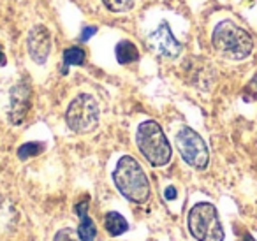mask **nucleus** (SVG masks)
Listing matches in <instances>:
<instances>
[{
  "mask_svg": "<svg viewBox=\"0 0 257 241\" xmlns=\"http://www.w3.org/2000/svg\"><path fill=\"white\" fill-rule=\"evenodd\" d=\"M136 145L145 155V159L154 167H162L171 160V145L162 127L155 120H147L140 124L136 131Z\"/></svg>",
  "mask_w": 257,
  "mask_h": 241,
  "instance_id": "7ed1b4c3",
  "label": "nucleus"
},
{
  "mask_svg": "<svg viewBox=\"0 0 257 241\" xmlns=\"http://www.w3.org/2000/svg\"><path fill=\"white\" fill-rule=\"evenodd\" d=\"M148 46H150V50H154L155 53L164 58H176L182 53V43H178L175 39L171 29H169V25L166 22H162L157 27V30H154L150 34Z\"/></svg>",
  "mask_w": 257,
  "mask_h": 241,
  "instance_id": "0eeeda50",
  "label": "nucleus"
},
{
  "mask_svg": "<svg viewBox=\"0 0 257 241\" xmlns=\"http://www.w3.org/2000/svg\"><path fill=\"white\" fill-rule=\"evenodd\" d=\"M76 213L79 215V225H78V236L81 241H93L97 236V227L93 220L88 215V199L76 204Z\"/></svg>",
  "mask_w": 257,
  "mask_h": 241,
  "instance_id": "9d476101",
  "label": "nucleus"
},
{
  "mask_svg": "<svg viewBox=\"0 0 257 241\" xmlns=\"http://www.w3.org/2000/svg\"><path fill=\"white\" fill-rule=\"evenodd\" d=\"M44 152V143H37V141H32V143H27V145H22L18 148V157L22 160L25 159H30V157H36L39 153Z\"/></svg>",
  "mask_w": 257,
  "mask_h": 241,
  "instance_id": "4468645a",
  "label": "nucleus"
},
{
  "mask_svg": "<svg viewBox=\"0 0 257 241\" xmlns=\"http://www.w3.org/2000/svg\"><path fill=\"white\" fill-rule=\"evenodd\" d=\"M64 64L67 65H83L85 64V50L78 46L67 48L64 51Z\"/></svg>",
  "mask_w": 257,
  "mask_h": 241,
  "instance_id": "ddd939ff",
  "label": "nucleus"
},
{
  "mask_svg": "<svg viewBox=\"0 0 257 241\" xmlns=\"http://www.w3.org/2000/svg\"><path fill=\"white\" fill-rule=\"evenodd\" d=\"M114 53H116V60L120 62L121 65L134 64V62L140 60V51H138V48L134 46L131 41H120V43L116 44Z\"/></svg>",
  "mask_w": 257,
  "mask_h": 241,
  "instance_id": "f8f14e48",
  "label": "nucleus"
},
{
  "mask_svg": "<svg viewBox=\"0 0 257 241\" xmlns=\"http://www.w3.org/2000/svg\"><path fill=\"white\" fill-rule=\"evenodd\" d=\"M239 241H255V239H253V236H252V234L245 232V234H243V236H241V239H239Z\"/></svg>",
  "mask_w": 257,
  "mask_h": 241,
  "instance_id": "aec40b11",
  "label": "nucleus"
},
{
  "mask_svg": "<svg viewBox=\"0 0 257 241\" xmlns=\"http://www.w3.org/2000/svg\"><path fill=\"white\" fill-rule=\"evenodd\" d=\"M136 0H102V4L109 9L111 13H127L134 8Z\"/></svg>",
  "mask_w": 257,
  "mask_h": 241,
  "instance_id": "2eb2a0df",
  "label": "nucleus"
},
{
  "mask_svg": "<svg viewBox=\"0 0 257 241\" xmlns=\"http://www.w3.org/2000/svg\"><path fill=\"white\" fill-rule=\"evenodd\" d=\"M104 227H106L109 236H120L128 229V223L125 216L120 215L118 211H109L104 216Z\"/></svg>",
  "mask_w": 257,
  "mask_h": 241,
  "instance_id": "9b49d317",
  "label": "nucleus"
},
{
  "mask_svg": "<svg viewBox=\"0 0 257 241\" xmlns=\"http://www.w3.org/2000/svg\"><path fill=\"white\" fill-rule=\"evenodd\" d=\"M176 148L182 159L194 169H206L210 162V152L204 139L194 129L182 127L176 134Z\"/></svg>",
  "mask_w": 257,
  "mask_h": 241,
  "instance_id": "423d86ee",
  "label": "nucleus"
},
{
  "mask_svg": "<svg viewBox=\"0 0 257 241\" xmlns=\"http://www.w3.org/2000/svg\"><path fill=\"white\" fill-rule=\"evenodd\" d=\"M213 48L229 60H243L253 50V39L245 29L232 22H220L211 34Z\"/></svg>",
  "mask_w": 257,
  "mask_h": 241,
  "instance_id": "f03ea898",
  "label": "nucleus"
},
{
  "mask_svg": "<svg viewBox=\"0 0 257 241\" xmlns=\"http://www.w3.org/2000/svg\"><path fill=\"white\" fill-rule=\"evenodd\" d=\"M189 230L197 241H224V227L217 208L210 202H197L187 216Z\"/></svg>",
  "mask_w": 257,
  "mask_h": 241,
  "instance_id": "20e7f679",
  "label": "nucleus"
},
{
  "mask_svg": "<svg viewBox=\"0 0 257 241\" xmlns=\"http://www.w3.org/2000/svg\"><path fill=\"white\" fill-rule=\"evenodd\" d=\"M164 197L166 199H176V190H175V187H169V188H166V192H164Z\"/></svg>",
  "mask_w": 257,
  "mask_h": 241,
  "instance_id": "a211bd4d",
  "label": "nucleus"
},
{
  "mask_svg": "<svg viewBox=\"0 0 257 241\" xmlns=\"http://www.w3.org/2000/svg\"><path fill=\"white\" fill-rule=\"evenodd\" d=\"M252 85H253V86H257V76H255V78L252 79Z\"/></svg>",
  "mask_w": 257,
  "mask_h": 241,
  "instance_id": "412c9836",
  "label": "nucleus"
},
{
  "mask_svg": "<svg viewBox=\"0 0 257 241\" xmlns=\"http://www.w3.org/2000/svg\"><path fill=\"white\" fill-rule=\"evenodd\" d=\"M53 241H79V236L72 229H62L57 232Z\"/></svg>",
  "mask_w": 257,
  "mask_h": 241,
  "instance_id": "dca6fc26",
  "label": "nucleus"
},
{
  "mask_svg": "<svg viewBox=\"0 0 257 241\" xmlns=\"http://www.w3.org/2000/svg\"><path fill=\"white\" fill-rule=\"evenodd\" d=\"M6 55H4V51H2V48H0V67H4L6 65Z\"/></svg>",
  "mask_w": 257,
  "mask_h": 241,
  "instance_id": "6ab92c4d",
  "label": "nucleus"
},
{
  "mask_svg": "<svg viewBox=\"0 0 257 241\" xmlns=\"http://www.w3.org/2000/svg\"><path fill=\"white\" fill-rule=\"evenodd\" d=\"M113 181L120 194L128 201L143 204L150 199V181L134 157L125 155L118 160L113 171Z\"/></svg>",
  "mask_w": 257,
  "mask_h": 241,
  "instance_id": "f257e3e1",
  "label": "nucleus"
},
{
  "mask_svg": "<svg viewBox=\"0 0 257 241\" xmlns=\"http://www.w3.org/2000/svg\"><path fill=\"white\" fill-rule=\"evenodd\" d=\"M93 34H97L95 27H85V29H83V32H81V41H88Z\"/></svg>",
  "mask_w": 257,
  "mask_h": 241,
  "instance_id": "f3484780",
  "label": "nucleus"
},
{
  "mask_svg": "<svg viewBox=\"0 0 257 241\" xmlns=\"http://www.w3.org/2000/svg\"><path fill=\"white\" fill-rule=\"evenodd\" d=\"M30 107V85L27 81L16 83L9 93V120L20 125L27 116Z\"/></svg>",
  "mask_w": 257,
  "mask_h": 241,
  "instance_id": "1a4fd4ad",
  "label": "nucleus"
},
{
  "mask_svg": "<svg viewBox=\"0 0 257 241\" xmlns=\"http://www.w3.org/2000/svg\"><path fill=\"white\" fill-rule=\"evenodd\" d=\"M27 50L36 64H46L51 51V36L44 25H36L27 37Z\"/></svg>",
  "mask_w": 257,
  "mask_h": 241,
  "instance_id": "6e6552de",
  "label": "nucleus"
},
{
  "mask_svg": "<svg viewBox=\"0 0 257 241\" xmlns=\"http://www.w3.org/2000/svg\"><path fill=\"white\" fill-rule=\"evenodd\" d=\"M99 104L90 93H79L71 100L65 111V124L76 134H88L99 125Z\"/></svg>",
  "mask_w": 257,
  "mask_h": 241,
  "instance_id": "39448f33",
  "label": "nucleus"
}]
</instances>
